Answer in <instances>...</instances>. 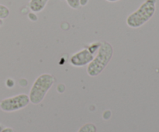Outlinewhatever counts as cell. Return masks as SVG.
<instances>
[{"mask_svg":"<svg viewBox=\"0 0 159 132\" xmlns=\"http://www.w3.org/2000/svg\"><path fill=\"white\" fill-rule=\"evenodd\" d=\"M113 56V46L108 42L101 43L93 60L87 65L86 72L89 77L99 76L105 70Z\"/></svg>","mask_w":159,"mask_h":132,"instance_id":"obj_1","label":"cell"},{"mask_svg":"<svg viewBox=\"0 0 159 132\" xmlns=\"http://www.w3.org/2000/svg\"><path fill=\"white\" fill-rule=\"evenodd\" d=\"M157 0H145L137 10L130 13L126 19L127 26L137 29L149 21L156 10Z\"/></svg>","mask_w":159,"mask_h":132,"instance_id":"obj_2","label":"cell"},{"mask_svg":"<svg viewBox=\"0 0 159 132\" xmlns=\"http://www.w3.org/2000/svg\"><path fill=\"white\" fill-rule=\"evenodd\" d=\"M55 79L51 74H40L35 80L30 88L29 94L30 102L33 104H39L44 99L47 93L54 83Z\"/></svg>","mask_w":159,"mask_h":132,"instance_id":"obj_3","label":"cell"},{"mask_svg":"<svg viewBox=\"0 0 159 132\" xmlns=\"http://www.w3.org/2000/svg\"><path fill=\"white\" fill-rule=\"evenodd\" d=\"M30 104L29 95L20 94L3 99L0 102V109L4 112H14L26 108Z\"/></svg>","mask_w":159,"mask_h":132,"instance_id":"obj_4","label":"cell"},{"mask_svg":"<svg viewBox=\"0 0 159 132\" xmlns=\"http://www.w3.org/2000/svg\"><path fill=\"white\" fill-rule=\"evenodd\" d=\"M94 57V54L92 53L88 48H84L71 56L70 63L71 66L75 67H82L88 65L93 60Z\"/></svg>","mask_w":159,"mask_h":132,"instance_id":"obj_5","label":"cell"},{"mask_svg":"<svg viewBox=\"0 0 159 132\" xmlns=\"http://www.w3.org/2000/svg\"><path fill=\"white\" fill-rule=\"evenodd\" d=\"M49 0H30L29 7L33 12H40L45 8Z\"/></svg>","mask_w":159,"mask_h":132,"instance_id":"obj_6","label":"cell"},{"mask_svg":"<svg viewBox=\"0 0 159 132\" xmlns=\"http://www.w3.org/2000/svg\"><path fill=\"white\" fill-rule=\"evenodd\" d=\"M97 128L96 126L93 123H88L81 127L78 132H96Z\"/></svg>","mask_w":159,"mask_h":132,"instance_id":"obj_7","label":"cell"},{"mask_svg":"<svg viewBox=\"0 0 159 132\" xmlns=\"http://www.w3.org/2000/svg\"><path fill=\"white\" fill-rule=\"evenodd\" d=\"M10 14L9 8L4 5L0 4V19H5L7 18Z\"/></svg>","mask_w":159,"mask_h":132,"instance_id":"obj_8","label":"cell"},{"mask_svg":"<svg viewBox=\"0 0 159 132\" xmlns=\"http://www.w3.org/2000/svg\"><path fill=\"white\" fill-rule=\"evenodd\" d=\"M100 45H101L100 42H96V43H92V44H90L87 48H88V49L92 53L96 55L98 49H99V48L100 47Z\"/></svg>","mask_w":159,"mask_h":132,"instance_id":"obj_9","label":"cell"},{"mask_svg":"<svg viewBox=\"0 0 159 132\" xmlns=\"http://www.w3.org/2000/svg\"><path fill=\"white\" fill-rule=\"evenodd\" d=\"M69 6L70 8L74 9H77L80 7V4H79V0H65Z\"/></svg>","mask_w":159,"mask_h":132,"instance_id":"obj_10","label":"cell"},{"mask_svg":"<svg viewBox=\"0 0 159 132\" xmlns=\"http://www.w3.org/2000/svg\"><path fill=\"white\" fill-rule=\"evenodd\" d=\"M89 0H79V4L80 6H85L88 4Z\"/></svg>","mask_w":159,"mask_h":132,"instance_id":"obj_11","label":"cell"},{"mask_svg":"<svg viewBox=\"0 0 159 132\" xmlns=\"http://www.w3.org/2000/svg\"><path fill=\"white\" fill-rule=\"evenodd\" d=\"M1 132H14V130L12 128H5L2 130Z\"/></svg>","mask_w":159,"mask_h":132,"instance_id":"obj_12","label":"cell"},{"mask_svg":"<svg viewBox=\"0 0 159 132\" xmlns=\"http://www.w3.org/2000/svg\"><path fill=\"white\" fill-rule=\"evenodd\" d=\"M107 1L109 2H116L120 1V0H107Z\"/></svg>","mask_w":159,"mask_h":132,"instance_id":"obj_13","label":"cell"},{"mask_svg":"<svg viewBox=\"0 0 159 132\" xmlns=\"http://www.w3.org/2000/svg\"><path fill=\"white\" fill-rule=\"evenodd\" d=\"M3 24V21H2V19H0V26H2V25Z\"/></svg>","mask_w":159,"mask_h":132,"instance_id":"obj_14","label":"cell"},{"mask_svg":"<svg viewBox=\"0 0 159 132\" xmlns=\"http://www.w3.org/2000/svg\"><path fill=\"white\" fill-rule=\"evenodd\" d=\"M2 129H3L2 126V125H0V132H1V131H2Z\"/></svg>","mask_w":159,"mask_h":132,"instance_id":"obj_15","label":"cell"}]
</instances>
